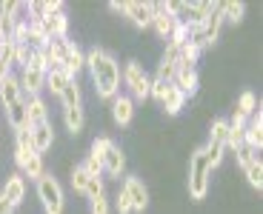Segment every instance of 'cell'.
<instances>
[{"instance_id":"cell-1","label":"cell","mask_w":263,"mask_h":214,"mask_svg":"<svg viewBox=\"0 0 263 214\" xmlns=\"http://www.w3.org/2000/svg\"><path fill=\"white\" fill-rule=\"evenodd\" d=\"M86 66L92 71V80H95V89L103 100H115L120 91V66L118 60L112 57L109 52L103 49H92L86 54Z\"/></svg>"},{"instance_id":"cell-2","label":"cell","mask_w":263,"mask_h":214,"mask_svg":"<svg viewBox=\"0 0 263 214\" xmlns=\"http://www.w3.org/2000/svg\"><path fill=\"white\" fill-rule=\"evenodd\" d=\"M209 163H206L203 149H197L189 160V194L192 200H203L206 191H209Z\"/></svg>"},{"instance_id":"cell-3","label":"cell","mask_w":263,"mask_h":214,"mask_svg":"<svg viewBox=\"0 0 263 214\" xmlns=\"http://www.w3.org/2000/svg\"><path fill=\"white\" fill-rule=\"evenodd\" d=\"M37 197H40V203H43V208H46V214H63V188H60V183L54 180L52 174H46V171H43V177L37 180Z\"/></svg>"},{"instance_id":"cell-4","label":"cell","mask_w":263,"mask_h":214,"mask_svg":"<svg viewBox=\"0 0 263 214\" xmlns=\"http://www.w3.org/2000/svg\"><path fill=\"white\" fill-rule=\"evenodd\" d=\"M220 23H223V17H220V6H217L215 12L206 17L203 26L189 29V40L197 46V49H206V46H212L217 40V34H220Z\"/></svg>"},{"instance_id":"cell-5","label":"cell","mask_w":263,"mask_h":214,"mask_svg":"<svg viewBox=\"0 0 263 214\" xmlns=\"http://www.w3.org/2000/svg\"><path fill=\"white\" fill-rule=\"evenodd\" d=\"M123 83L129 86L132 100H146V98H149V83H152V80L146 77V71L140 69V63H135V60H129V63H126Z\"/></svg>"},{"instance_id":"cell-6","label":"cell","mask_w":263,"mask_h":214,"mask_svg":"<svg viewBox=\"0 0 263 214\" xmlns=\"http://www.w3.org/2000/svg\"><path fill=\"white\" fill-rule=\"evenodd\" d=\"M83 66H86V57H83V52L78 49V43H72V40L63 37L60 40V69L74 80V74H78Z\"/></svg>"},{"instance_id":"cell-7","label":"cell","mask_w":263,"mask_h":214,"mask_svg":"<svg viewBox=\"0 0 263 214\" xmlns=\"http://www.w3.org/2000/svg\"><path fill=\"white\" fill-rule=\"evenodd\" d=\"M152 6H155V14H152V26H155L158 37L169 40V34L175 32V26H178V17L169 12V6H166V3H152Z\"/></svg>"},{"instance_id":"cell-8","label":"cell","mask_w":263,"mask_h":214,"mask_svg":"<svg viewBox=\"0 0 263 214\" xmlns=\"http://www.w3.org/2000/svg\"><path fill=\"white\" fill-rule=\"evenodd\" d=\"M123 14H126V17H129L138 29H146V26H152L155 6H152V3H140V0H129V3H123Z\"/></svg>"},{"instance_id":"cell-9","label":"cell","mask_w":263,"mask_h":214,"mask_svg":"<svg viewBox=\"0 0 263 214\" xmlns=\"http://www.w3.org/2000/svg\"><path fill=\"white\" fill-rule=\"evenodd\" d=\"M123 194L129 197L132 211H143V208L149 206V191H146V186L138 180V177H126V183H123Z\"/></svg>"},{"instance_id":"cell-10","label":"cell","mask_w":263,"mask_h":214,"mask_svg":"<svg viewBox=\"0 0 263 214\" xmlns=\"http://www.w3.org/2000/svg\"><path fill=\"white\" fill-rule=\"evenodd\" d=\"M20 91L29 94V98H37L40 89H46V71H37V69H23V74L17 77Z\"/></svg>"},{"instance_id":"cell-11","label":"cell","mask_w":263,"mask_h":214,"mask_svg":"<svg viewBox=\"0 0 263 214\" xmlns=\"http://www.w3.org/2000/svg\"><path fill=\"white\" fill-rule=\"evenodd\" d=\"M243 146H246V149H252V151H260V146H263V111H260V109L252 114L249 126H246V131H243Z\"/></svg>"},{"instance_id":"cell-12","label":"cell","mask_w":263,"mask_h":214,"mask_svg":"<svg viewBox=\"0 0 263 214\" xmlns=\"http://www.w3.org/2000/svg\"><path fill=\"white\" fill-rule=\"evenodd\" d=\"M123 166H126V157H123V151H120V146H115V143L109 140L106 149H103V171H109L112 177H120L123 174Z\"/></svg>"},{"instance_id":"cell-13","label":"cell","mask_w":263,"mask_h":214,"mask_svg":"<svg viewBox=\"0 0 263 214\" xmlns=\"http://www.w3.org/2000/svg\"><path fill=\"white\" fill-rule=\"evenodd\" d=\"M132 114H135V100L126 98V94H118V98L112 100V117H115V123L126 126L132 120Z\"/></svg>"},{"instance_id":"cell-14","label":"cell","mask_w":263,"mask_h":214,"mask_svg":"<svg viewBox=\"0 0 263 214\" xmlns=\"http://www.w3.org/2000/svg\"><path fill=\"white\" fill-rule=\"evenodd\" d=\"M52 140H54V131H52V126H49V120L32 126V143H34V151H37V154L52 149Z\"/></svg>"},{"instance_id":"cell-15","label":"cell","mask_w":263,"mask_h":214,"mask_svg":"<svg viewBox=\"0 0 263 214\" xmlns=\"http://www.w3.org/2000/svg\"><path fill=\"white\" fill-rule=\"evenodd\" d=\"M0 194L6 197V200L12 203L14 208H17L20 203H23V194H26V183H23V177L12 174V177L6 180V186H3V191H0Z\"/></svg>"},{"instance_id":"cell-16","label":"cell","mask_w":263,"mask_h":214,"mask_svg":"<svg viewBox=\"0 0 263 214\" xmlns=\"http://www.w3.org/2000/svg\"><path fill=\"white\" fill-rule=\"evenodd\" d=\"M243 131H246V120L240 114H235L229 120V137H226V149L237 151L240 146H243Z\"/></svg>"},{"instance_id":"cell-17","label":"cell","mask_w":263,"mask_h":214,"mask_svg":"<svg viewBox=\"0 0 263 214\" xmlns=\"http://www.w3.org/2000/svg\"><path fill=\"white\" fill-rule=\"evenodd\" d=\"M0 100H3V106H12V103H17L20 100V83H17V77H3L0 80Z\"/></svg>"},{"instance_id":"cell-18","label":"cell","mask_w":263,"mask_h":214,"mask_svg":"<svg viewBox=\"0 0 263 214\" xmlns=\"http://www.w3.org/2000/svg\"><path fill=\"white\" fill-rule=\"evenodd\" d=\"M172 83H175V89H178L180 94H195V91H197V71H195V69L178 71Z\"/></svg>"},{"instance_id":"cell-19","label":"cell","mask_w":263,"mask_h":214,"mask_svg":"<svg viewBox=\"0 0 263 214\" xmlns=\"http://www.w3.org/2000/svg\"><path fill=\"white\" fill-rule=\"evenodd\" d=\"M6 117H9V123H12L14 131L23 129V126H32V123H29V117H26V103H23V100L6 106Z\"/></svg>"},{"instance_id":"cell-20","label":"cell","mask_w":263,"mask_h":214,"mask_svg":"<svg viewBox=\"0 0 263 214\" xmlns=\"http://www.w3.org/2000/svg\"><path fill=\"white\" fill-rule=\"evenodd\" d=\"M197 57H200V49H197V46L189 40V43H186L183 49H180V54H178V71H189V69H195Z\"/></svg>"},{"instance_id":"cell-21","label":"cell","mask_w":263,"mask_h":214,"mask_svg":"<svg viewBox=\"0 0 263 214\" xmlns=\"http://www.w3.org/2000/svg\"><path fill=\"white\" fill-rule=\"evenodd\" d=\"M26 117H29V123L37 126V123H46V103L37 98H29L26 100Z\"/></svg>"},{"instance_id":"cell-22","label":"cell","mask_w":263,"mask_h":214,"mask_svg":"<svg viewBox=\"0 0 263 214\" xmlns=\"http://www.w3.org/2000/svg\"><path fill=\"white\" fill-rule=\"evenodd\" d=\"M183 103H186V94H180V91L175 89V83L169 86V91H166V98L160 100V106L166 109V114H178V111L183 109Z\"/></svg>"},{"instance_id":"cell-23","label":"cell","mask_w":263,"mask_h":214,"mask_svg":"<svg viewBox=\"0 0 263 214\" xmlns=\"http://www.w3.org/2000/svg\"><path fill=\"white\" fill-rule=\"evenodd\" d=\"M217 6H220V17H223V20H232V23H240V20H243L246 6L240 3V0H229V3H217Z\"/></svg>"},{"instance_id":"cell-24","label":"cell","mask_w":263,"mask_h":214,"mask_svg":"<svg viewBox=\"0 0 263 214\" xmlns=\"http://www.w3.org/2000/svg\"><path fill=\"white\" fill-rule=\"evenodd\" d=\"M69 80H72V77H69V74H66L63 69H52V71H46V89H52L54 94H58V98H60V91H63L66 86H69Z\"/></svg>"},{"instance_id":"cell-25","label":"cell","mask_w":263,"mask_h":214,"mask_svg":"<svg viewBox=\"0 0 263 214\" xmlns=\"http://www.w3.org/2000/svg\"><path fill=\"white\" fill-rule=\"evenodd\" d=\"M60 103H63V109H74V106H80V86L74 83V80H69V86L60 91Z\"/></svg>"},{"instance_id":"cell-26","label":"cell","mask_w":263,"mask_h":214,"mask_svg":"<svg viewBox=\"0 0 263 214\" xmlns=\"http://www.w3.org/2000/svg\"><path fill=\"white\" fill-rule=\"evenodd\" d=\"M63 123H66L69 131L78 134V131L83 129V109H80V106H74V109H63Z\"/></svg>"},{"instance_id":"cell-27","label":"cell","mask_w":263,"mask_h":214,"mask_svg":"<svg viewBox=\"0 0 263 214\" xmlns=\"http://www.w3.org/2000/svg\"><path fill=\"white\" fill-rule=\"evenodd\" d=\"M226 137H229V120H223V117H217L215 123H212L209 143H217V146H223V149H226Z\"/></svg>"},{"instance_id":"cell-28","label":"cell","mask_w":263,"mask_h":214,"mask_svg":"<svg viewBox=\"0 0 263 214\" xmlns=\"http://www.w3.org/2000/svg\"><path fill=\"white\" fill-rule=\"evenodd\" d=\"M257 111V100H255V94L252 91H243L240 94V100H237V109H235V114H240L246 120V117H252Z\"/></svg>"},{"instance_id":"cell-29","label":"cell","mask_w":263,"mask_h":214,"mask_svg":"<svg viewBox=\"0 0 263 214\" xmlns=\"http://www.w3.org/2000/svg\"><path fill=\"white\" fill-rule=\"evenodd\" d=\"M175 74H178V63H175V60H160L158 74H155V77L163 80V83H172V80H175Z\"/></svg>"},{"instance_id":"cell-30","label":"cell","mask_w":263,"mask_h":214,"mask_svg":"<svg viewBox=\"0 0 263 214\" xmlns=\"http://www.w3.org/2000/svg\"><path fill=\"white\" fill-rule=\"evenodd\" d=\"M246 180H249V186H255L257 191H260V186H263V166H260V160H255L252 166H246Z\"/></svg>"},{"instance_id":"cell-31","label":"cell","mask_w":263,"mask_h":214,"mask_svg":"<svg viewBox=\"0 0 263 214\" xmlns=\"http://www.w3.org/2000/svg\"><path fill=\"white\" fill-rule=\"evenodd\" d=\"M34 54H37V49H32L29 43H20V46H17V52H14V63H20L23 69H26V66L32 63Z\"/></svg>"},{"instance_id":"cell-32","label":"cell","mask_w":263,"mask_h":214,"mask_svg":"<svg viewBox=\"0 0 263 214\" xmlns=\"http://www.w3.org/2000/svg\"><path fill=\"white\" fill-rule=\"evenodd\" d=\"M23 171H26L32 180H40L43 177V160H40V154H32L26 160V166H23Z\"/></svg>"},{"instance_id":"cell-33","label":"cell","mask_w":263,"mask_h":214,"mask_svg":"<svg viewBox=\"0 0 263 214\" xmlns=\"http://www.w3.org/2000/svg\"><path fill=\"white\" fill-rule=\"evenodd\" d=\"M14 52H17V43H14V40H3V43H0V63L12 66L14 63Z\"/></svg>"},{"instance_id":"cell-34","label":"cell","mask_w":263,"mask_h":214,"mask_svg":"<svg viewBox=\"0 0 263 214\" xmlns=\"http://www.w3.org/2000/svg\"><path fill=\"white\" fill-rule=\"evenodd\" d=\"M169 43H172V46H178V49L189 43V29H186L183 23H180V20H178V26H175V32L169 34Z\"/></svg>"},{"instance_id":"cell-35","label":"cell","mask_w":263,"mask_h":214,"mask_svg":"<svg viewBox=\"0 0 263 214\" xmlns=\"http://www.w3.org/2000/svg\"><path fill=\"white\" fill-rule=\"evenodd\" d=\"M86 183H89V174H86V169H83V166H74V171H72V186H74V191L86 194Z\"/></svg>"},{"instance_id":"cell-36","label":"cell","mask_w":263,"mask_h":214,"mask_svg":"<svg viewBox=\"0 0 263 214\" xmlns=\"http://www.w3.org/2000/svg\"><path fill=\"white\" fill-rule=\"evenodd\" d=\"M169 86H172V83H163V80H158V77H155V80L149 83V98H155V100L160 103V100L166 98V91H169Z\"/></svg>"},{"instance_id":"cell-37","label":"cell","mask_w":263,"mask_h":214,"mask_svg":"<svg viewBox=\"0 0 263 214\" xmlns=\"http://www.w3.org/2000/svg\"><path fill=\"white\" fill-rule=\"evenodd\" d=\"M235 157H237V163H240V166H252V163L255 160H260V157H257V151H252V149H246V146H240V149L235 151Z\"/></svg>"},{"instance_id":"cell-38","label":"cell","mask_w":263,"mask_h":214,"mask_svg":"<svg viewBox=\"0 0 263 214\" xmlns=\"http://www.w3.org/2000/svg\"><path fill=\"white\" fill-rule=\"evenodd\" d=\"M103 194V183H100V177H89V183H86V197L89 200H95V197Z\"/></svg>"},{"instance_id":"cell-39","label":"cell","mask_w":263,"mask_h":214,"mask_svg":"<svg viewBox=\"0 0 263 214\" xmlns=\"http://www.w3.org/2000/svg\"><path fill=\"white\" fill-rule=\"evenodd\" d=\"M106 143H109V137H98V140L92 143V160H98V163H103V149H106Z\"/></svg>"},{"instance_id":"cell-40","label":"cell","mask_w":263,"mask_h":214,"mask_svg":"<svg viewBox=\"0 0 263 214\" xmlns=\"http://www.w3.org/2000/svg\"><path fill=\"white\" fill-rule=\"evenodd\" d=\"M92 214H109V203H106V194L95 197L92 200Z\"/></svg>"},{"instance_id":"cell-41","label":"cell","mask_w":263,"mask_h":214,"mask_svg":"<svg viewBox=\"0 0 263 214\" xmlns=\"http://www.w3.org/2000/svg\"><path fill=\"white\" fill-rule=\"evenodd\" d=\"M115 206H118V211H120V214H132V203H129V197H126L123 191H120V194L115 197Z\"/></svg>"},{"instance_id":"cell-42","label":"cell","mask_w":263,"mask_h":214,"mask_svg":"<svg viewBox=\"0 0 263 214\" xmlns=\"http://www.w3.org/2000/svg\"><path fill=\"white\" fill-rule=\"evenodd\" d=\"M12 211H14V206H12V203H9L3 194H0V214H12Z\"/></svg>"},{"instance_id":"cell-43","label":"cell","mask_w":263,"mask_h":214,"mask_svg":"<svg viewBox=\"0 0 263 214\" xmlns=\"http://www.w3.org/2000/svg\"><path fill=\"white\" fill-rule=\"evenodd\" d=\"M3 77H9V66L0 63V80H3Z\"/></svg>"},{"instance_id":"cell-44","label":"cell","mask_w":263,"mask_h":214,"mask_svg":"<svg viewBox=\"0 0 263 214\" xmlns=\"http://www.w3.org/2000/svg\"><path fill=\"white\" fill-rule=\"evenodd\" d=\"M0 43H3V34H0Z\"/></svg>"}]
</instances>
